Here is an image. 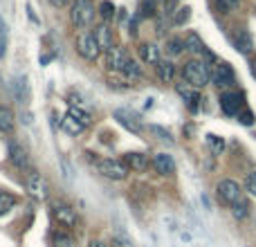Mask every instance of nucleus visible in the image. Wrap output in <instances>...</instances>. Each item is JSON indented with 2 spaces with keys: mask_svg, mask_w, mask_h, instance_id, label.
I'll return each instance as SVG.
<instances>
[{
  "mask_svg": "<svg viewBox=\"0 0 256 247\" xmlns=\"http://www.w3.org/2000/svg\"><path fill=\"white\" fill-rule=\"evenodd\" d=\"M140 56H142V61L144 63H155L158 66L162 58H160V48L158 45H153V43H144L140 48Z\"/></svg>",
  "mask_w": 256,
  "mask_h": 247,
  "instance_id": "a211bd4d",
  "label": "nucleus"
},
{
  "mask_svg": "<svg viewBox=\"0 0 256 247\" xmlns=\"http://www.w3.org/2000/svg\"><path fill=\"white\" fill-rule=\"evenodd\" d=\"M99 171H102V176L108 178V180H124L128 176L126 162H122V160H110V158L99 162Z\"/></svg>",
  "mask_w": 256,
  "mask_h": 247,
  "instance_id": "6e6552de",
  "label": "nucleus"
},
{
  "mask_svg": "<svg viewBox=\"0 0 256 247\" xmlns=\"http://www.w3.org/2000/svg\"><path fill=\"white\" fill-rule=\"evenodd\" d=\"M94 2L92 0H72L70 4V20L74 27H90L94 20Z\"/></svg>",
  "mask_w": 256,
  "mask_h": 247,
  "instance_id": "f03ea898",
  "label": "nucleus"
},
{
  "mask_svg": "<svg viewBox=\"0 0 256 247\" xmlns=\"http://www.w3.org/2000/svg\"><path fill=\"white\" fill-rule=\"evenodd\" d=\"M153 166L162 176H173L176 173V160L168 153H158V155H153Z\"/></svg>",
  "mask_w": 256,
  "mask_h": 247,
  "instance_id": "f8f14e48",
  "label": "nucleus"
},
{
  "mask_svg": "<svg viewBox=\"0 0 256 247\" xmlns=\"http://www.w3.org/2000/svg\"><path fill=\"white\" fill-rule=\"evenodd\" d=\"M112 247H132V240L128 238L126 232H117V234L112 236Z\"/></svg>",
  "mask_w": 256,
  "mask_h": 247,
  "instance_id": "7c9ffc66",
  "label": "nucleus"
},
{
  "mask_svg": "<svg viewBox=\"0 0 256 247\" xmlns=\"http://www.w3.org/2000/svg\"><path fill=\"white\" fill-rule=\"evenodd\" d=\"M7 45H9V27L4 22V18L0 16V58H4V54H7Z\"/></svg>",
  "mask_w": 256,
  "mask_h": 247,
  "instance_id": "b1692460",
  "label": "nucleus"
},
{
  "mask_svg": "<svg viewBox=\"0 0 256 247\" xmlns=\"http://www.w3.org/2000/svg\"><path fill=\"white\" fill-rule=\"evenodd\" d=\"M182 79H184L189 86H194V88L200 90L209 84V79H212V70H209V66L204 61H200V58H191V61H186L184 66H182Z\"/></svg>",
  "mask_w": 256,
  "mask_h": 247,
  "instance_id": "f257e3e1",
  "label": "nucleus"
},
{
  "mask_svg": "<svg viewBox=\"0 0 256 247\" xmlns=\"http://www.w3.org/2000/svg\"><path fill=\"white\" fill-rule=\"evenodd\" d=\"M14 204H16V198H14L12 194H0V216H2V214H7L9 209H14Z\"/></svg>",
  "mask_w": 256,
  "mask_h": 247,
  "instance_id": "cd10ccee",
  "label": "nucleus"
},
{
  "mask_svg": "<svg viewBox=\"0 0 256 247\" xmlns=\"http://www.w3.org/2000/svg\"><path fill=\"white\" fill-rule=\"evenodd\" d=\"M155 14H158L155 0H142L140 2V18H153Z\"/></svg>",
  "mask_w": 256,
  "mask_h": 247,
  "instance_id": "a878e982",
  "label": "nucleus"
},
{
  "mask_svg": "<svg viewBox=\"0 0 256 247\" xmlns=\"http://www.w3.org/2000/svg\"><path fill=\"white\" fill-rule=\"evenodd\" d=\"M50 4H54V7H66L68 0H50Z\"/></svg>",
  "mask_w": 256,
  "mask_h": 247,
  "instance_id": "58836bf2",
  "label": "nucleus"
},
{
  "mask_svg": "<svg viewBox=\"0 0 256 247\" xmlns=\"http://www.w3.org/2000/svg\"><path fill=\"white\" fill-rule=\"evenodd\" d=\"M61 128L68 132V135H81L86 126H84V124H79V122L74 120V117L70 115V112H68V115L61 120Z\"/></svg>",
  "mask_w": 256,
  "mask_h": 247,
  "instance_id": "aec40b11",
  "label": "nucleus"
},
{
  "mask_svg": "<svg viewBox=\"0 0 256 247\" xmlns=\"http://www.w3.org/2000/svg\"><path fill=\"white\" fill-rule=\"evenodd\" d=\"M148 130H150V132H155V135H160V137H162V140L171 142V135H168V132L164 130V128H160V126H148Z\"/></svg>",
  "mask_w": 256,
  "mask_h": 247,
  "instance_id": "e433bc0d",
  "label": "nucleus"
},
{
  "mask_svg": "<svg viewBox=\"0 0 256 247\" xmlns=\"http://www.w3.org/2000/svg\"><path fill=\"white\" fill-rule=\"evenodd\" d=\"M54 245L56 247H72V240H70V236H66V234H54Z\"/></svg>",
  "mask_w": 256,
  "mask_h": 247,
  "instance_id": "c9c22d12",
  "label": "nucleus"
},
{
  "mask_svg": "<svg viewBox=\"0 0 256 247\" xmlns=\"http://www.w3.org/2000/svg\"><path fill=\"white\" fill-rule=\"evenodd\" d=\"M14 88H16V97H18V102L25 104V102H27V79H25V76H18L16 84H14Z\"/></svg>",
  "mask_w": 256,
  "mask_h": 247,
  "instance_id": "bb28decb",
  "label": "nucleus"
},
{
  "mask_svg": "<svg viewBox=\"0 0 256 247\" xmlns=\"http://www.w3.org/2000/svg\"><path fill=\"white\" fill-rule=\"evenodd\" d=\"M189 18H191V9L189 7H182V9H178V14L173 16V25L180 27V25H184Z\"/></svg>",
  "mask_w": 256,
  "mask_h": 247,
  "instance_id": "473e14b6",
  "label": "nucleus"
},
{
  "mask_svg": "<svg viewBox=\"0 0 256 247\" xmlns=\"http://www.w3.org/2000/svg\"><path fill=\"white\" fill-rule=\"evenodd\" d=\"M90 247H106L102 243V240H92V243H90Z\"/></svg>",
  "mask_w": 256,
  "mask_h": 247,
  "instance_id": "ea45409f",
  "label": "nucleus"
},
{
  "mask_svg": "<svg viewBox=\"0 0 256 247\" xmlns=\"http://www.w3.org/2000/svg\"><path fill=\"white\" fill-rule=\"evenodd\" d=\"M166 2H168V0H166Z\"/></svg>",
  "mask_w": 256,
  "mask_h": 247,
  "instance_id": "37998d69",
  "label": "nucleus"
},
{
  "mask_svg": "<svg viewBox=\"0 0 256 247\" xmlns=\"http://www.w3.org/2000/svg\"><path fill=\"white\" fill-rule=\"evenodd\" d=\"M94 38H97L102 52H108V50L115 48V45H112V32L108 25H99L97 30H94Z\"/></svg>",
  "mask_w": 256,
  "mask_h": 247,
  "instance_id": "dca6fc26",
  "label": "nucleus"
},
{
  "mask_svg": "<svg viewBox=\"0 0 256 247\" xmlns=\"http://www.w3.org/2000/svg\"><path fill=\"white\" fill-rule=\"evenodd\" d=\"M232 40H234V48L238 50L243 56H250L252 54V50H254V40H252V36H250V32L248 30H243V27H238V30L234 32V36H232Z\"/></svg>",
  "mask_w": 256,
  "mask_h": 247,
  "instance_id": "9d476101",
  "label": "nucleus"
},
{
  "mask_svg": "<svg viewBox=\"0 0 256 247\" xmlns=\"http://www.w3.org/2000/svg\"><path fill=\"white\" fill-rule=\"evenodd\" d=\"M252 74H254V76H256V61H254V63H252Z\"/></svg>",
  "mask_w": 256,
  "mask_h": 247,
  "instance_id": "a19ab883",
  "label": "nucleus"
},
{
  "mask_svg": "<svg viewBox=\"0 0 256 247\" xmlns=\"http://www.w3.org/2000/svg\"><path fill=\"white\" fill-rule=\"evenodd\" d=\"M124 74H126V76H135V79H137V76H142V68L130 58V63H128V68H126Z\"/></svg>",
  "mask_w": 256,
  "mask_h": 247,
  "instance_id": "f704fd0d",
  "label": "nucleus"
},
{
  "mask_svg": "<svg viewBox=\"0 0 256 247\" xmlns=\"http://www.w3.org/2000/svg\"><path fill=\"white\" fill-rule=\"evenodd\" d=\"M115 120L120 122L122 126L126 128V130L135 132V135L142 130V128H140V124H137V122H132V115H130V112H128V110H115Z\"/></svg>",
  "mask_w": 256,
  "mask_h": 247,
  "instance_id": "6ab92c4d",
  "label": "nucleus"
},
{
  "mask_svg": "<svg viewBox=\"0 0 256 247\" xmlns=\"http://www.w3.org/2000/svg\"><path fill=\"white\" fill-rule=\"evenodd\" d=\"M0 194H2V191H0Z\"/></svg>",
  "mask_w": 256,
  "mask_h": 247,
  "instance_id": "79ce46f5",
  "label": "nucleus"
},
{
  "mask_svg": "<svg viewBox=\"0 0 256 247\" xmlns=\"http://www.w3.org/2000/svg\"><path fill=\"white\" fill-rule=\"evenodd\" d=\"M232 214H234V218H238V220L248 218V214H250V202H248L245 198H240L238 202L232 204Z\"/></svg>",
  "mask_w": 256,
  "mask_h": 247,
  "instance_id": "393cba45",
  "label": "nucleus"
},
{
  "mask_svg": "<svg viewBox=\"0 0 256 247\" xmlns=\"http://www.w3.org/2000/svg\"><path fill=\"white\" fill-rule=\"evenodd\" d=\"M74 48H76V52H79V56L86 58V61H94V58L99 56V52H102L97 38H94V32H86V30L76 34Z\"/></svg>",
  "mask_w": 256,
  "mask_h": 247,
  "instance_id": "7ed1b4c3",
  "label": "nucleus"
},
{
  "mask_svg": "<svg viewBox=\"0 0 256 247\" xmlns=\"http://www.w3.org/2000/svg\"><path fill=\"white\" fill-rule=\"evenodd\" d=\"M238 122L243 124V126H252V124H254V112L250 110V108H245V110L238 115Z\"/></svg>",
  "mask_w": 256,
  "mask_h": 247,
  "instance_id": "72a5a7b5",
  "label": "nucleus"
},
{
  "mask_svg": "<svg viewBox=\"0 0 256 247\" xmlns=\"http://www.w3.org/2000/svg\"><path fill=\"white\" fill-rule=\"evenodd\" d=\"M216 196L220 198V202H225V204H234V202H238L240 198H243V191H240V184L238 182H234V180H220L218 182V186H216Z\"/></svg>",
  "mask_w": 256,
  "mask_h": 247,
  "instance_id": "0eeeda50",
  "label": "nucleus"
},
{
  "mask_svg": "<svg viewBox=\"0 0 256 247\" xmlns=\"http://www.w3.org/2000/svg\"><path fill=\"white\" fill-rule=\"evenodd\" d=\"M68 112H70V115L74 117L79 124H84V126H90V124H92V115H90L88 110H84L81 106H70V110Z\"/></svg>",
  "mask_w": 256,
  "mask_h": 247,
  "instance_id": "5701e85b",
  "label": "nucleus"
},
{
  "mask_svg": "<svg viewBox=\"0 0 256 247\" xmlns=\"http://www.w3.org/2000/svg\"><path fill=\"white\" fill-rule=\"evenodd\" d=\"M52 216L66 227H74L76 225L74 209H72L70 204H66V202H52Z\"/></svg>",
  "mask_w": 256,
  "mask_h": 247,
  "instance_id": "1a4fd4ad",
  "label": "nucleus"
},
{
  "mask_svg": "<svg viewBox=\"0 0 256 247\" xmlns=\"http://www.w3.org/2000/svg\"><path fill=\"white\" fill-rule=\"evenodd\" d=\"M248 191L252 196H256V173H252V176L248 178Z\"/></svg>",
  "mask_w": 256,
  "mask_h": 247,
  "instance_id": "4c0bfd02",
  "label": "nucleus"
},
{
  "mask_svg": "<svg viewBox=\"0 0 256 247\" xmlns=\"http://www.w3.org/2000/svg\"><path fill=\"white\" fill-rule=\"evenodd\" d=\"M212 81H214V86H218V88H232V86L236 84V74H234V70H232L230 63H225V61L214 63Z\"/></svg>",
  "mask_w": 256,
  "mask_h": 247,
  "instance_id": "39448f33",
  "label": "nucleus"
},
{
  "mask_svg": "<svg viewBox=\"0 0 256 247\" xmlns=\"http://www.w3.org/2000/svg\"><path fill=\"white\" fill-rule=\"evenodd\" d=\"M184 50H186V40L184 38H180V36H173V38H168L166 52L171 54V56H180Z\"/></svg>",
  "mask_w": 256,
  "mask_h": 247,
  "instance_id": "4be33fe9",
  "label": "nucleus"
},
{
  "mask_svg": "<svg viewBox=\"0 0 256 247\" xmlns=\"http://www.w3.org/2000/svg\"><path fill=\"white\" fill-rule=\"evenodd\" d=\"M155 70H158V79L162 81V84H173V81H176V66H173V61H168V58L160 61L158 66H155Z\"/></svg>",
  "mask_w": 256,
  "mask_h": 247,
  "instance_id": "2eb2a0df",
  "label": "nucleus"
},
{
  "mask_svg": "<svg viewBox=\"0 0 256 247\" xmlns=\"http://www.w3.org/2000/svg\"><path fill=\"white\" fill-rule=\"evenodd\" d=\"M124 162H126L128 168H132V171H144V168L148 166V155L146 153H126Z\"/></svg>",
  "mask_w": 256,
  "mask_h": 247,
  "instance_id": "f3484780",
  "label": "nucleus"
},
{
  "mask_svg": "<svg viewBox=\"0 0 256 247\" xmlns=\"http://www.w3.org/2000/svg\"><path fill=\"white\" fill-rule=\"evenodd\" d=\"M12 130H14V112L0 104V132H12Z\"/></svg>",
  "mask_w": 256,
  "mask_h": 247,
  "instance_id": "412c9836",
  "label": "nucleus"
},
{
  "mask_svg": "<svg viewBox=\"0 0 256 247\" xmlns=\"http://www.w3.org/2000/svg\"><path fill=\"white\" fill-rule=\"evenodd\" d=\"M104 63H106V70L110 72H122L124 74L128 63H130V56H128V52L124 48H112L106 52V56H104Z\"/></svg>",
  "mask_w": 256,
  "mask_h": 247,
  "instance_id": "423d86ee",
  "label": "nucleus"
},
{
  "mask_svg": "<svg viewBox=\"0 0 256 247\" xmlns=\"http://www.w3.org/2000/svg\"><path fill=\"white\" fill-rule=\"evenodd\" d=\"M220 110L227 117H238L245 110V94L238 90H227L220 94Z\"/></svg>",
  "mask_w": 256,
  "mask_h": 247,
  "instance_id": "20e7f679",
  "label": "nucleus"
},
{
  "mask_svg": "<svg viewBox=\"0 0 256 247\" xmlns=\"http://www.w3.org/2000/svg\"><path fill=\"white\" fill-rule=\"evenodd\" d=\"M99 14H102V18L106 22H110L112 16H115V4L108 2V0H106V2H102V7H99Z\"/></svg>",
  "mask_w": 256,
  "mask_h": 247,
  "instance_id": "2f4dec72",
  "label": "nucleus"
},
{
  "mask_svg": "<svg viewBox=\"0 0 256 247\" xmlns=\"http://www.w3.org/2000/svg\"><path fill=\"white\" fill-rule=\"evenodd\" d=\"M216 2V7H218V12H222V14H230V12H234L236 7L240 4V0H214Z\"/></svg>",
  "mask_w": 256,
  "mask_h": 247,
  "instance_id": "c756f323",
  "label": "nucleus"
},
{
  "mask_svg": "<svg viewBox=\"0 0 256 247\" xmlns=\"http://www.w3.org/2000/svg\"><path fill=\"white\" fill-rule=\"evenodd\" d=\"M9 160H12L18 168H30V158H27V150L22 148L18 142H9Z\"/></svg>",
  "mask_w": 256,
  "mask_h": 247,
  "instance_id": "ddd939ff",
  "label": "nucleus"
},
{
  "mask_svg": "<svg viewBox=\"0 0 256 247\" xmlns=\"http://www.w3.org/2000/svg\"><path fill=\"white\" fill-rule=\"evenodd\" d=\"M207 144L216 155H220L222 150H225V142H222V137H218V135H207Z\"/></svg>",
  "mask_w": 256,
  "mask_h": 247,
  "instance_id": "c85d7f7f",
  "label": "nucleus"
},
{
  "mask_svg": "<svg viewBox=\"0 0 256 247\" xmlns=\"http://www.w3.org/2000/svg\"><path fill=\"white\" fill-rule=\"evenodd\" d=\"M176 90H178V94H180L182 99H184V104H186V108L189 110H198L200 108V92H198V88H194V86H176Z\"/></svg>",
  "mask_w": 256,
  "mask_h": 247,
  "instance_id": "9b49d317",
  "label": "nucleus"
},
{
  "mask_svg": "<svg viewBox=\"0 0 256 247\" xmlns=\"http://www.w3.org/2000/svg\"><path fill=\"white\" fill-rule=\"evenodd\" d=\"M184 40H186V50H189V52H194V54H202V56L207 58V61H212V63L216 61V56H214V54L209 52L207 48H204V43L200 40V36H198V34H189Z\"/></svg>",
  "mask_w": 256,
  "mask_h": 247,
  "instance_id": "4468645a",
  "label": "nucleus"
}]
</instances>
